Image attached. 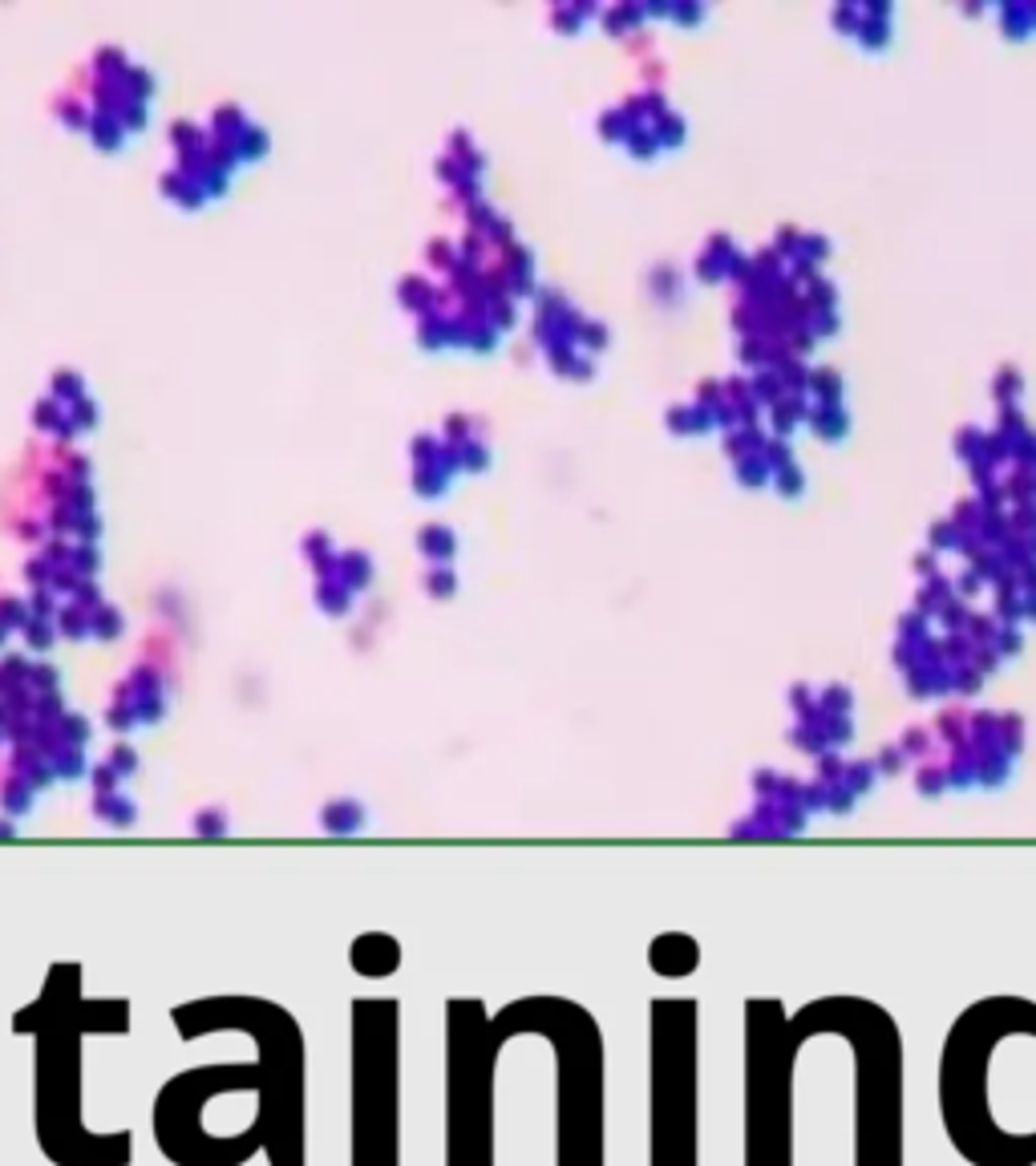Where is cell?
<instances>
[{
  "mask_svg": "<svg viewBox=\"0 0 1036 1166\" xmlns=\"http://www.w3.org/2000/svg\"><path fill=\"white\" fill-rule=\"evenodd\" d=\"M648 960H652L656 972H664V976H684V972L700 960V952L689 936H660L652 944Z\"/></svg>",
  "mask_w": 1036,
  "mask_h": 1166,
  "instance_id": "6da1fadb",
  "label": "cell"
}]
</instances>
